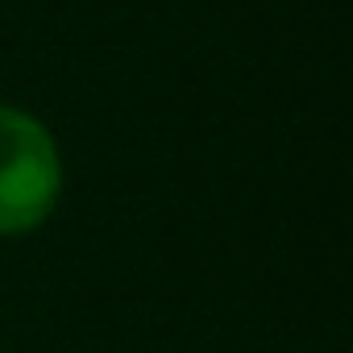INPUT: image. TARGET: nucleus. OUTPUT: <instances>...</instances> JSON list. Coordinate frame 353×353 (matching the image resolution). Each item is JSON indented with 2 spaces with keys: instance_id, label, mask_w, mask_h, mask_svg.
Segmentation results:
<instances>
[{
  "instance_id": "nucleus-1",
  "label": "nucleus",
  "mask_w": 353,
  "mask_h": 353,
  "mask_svg": "<svg viewBox=\"0 0 353 353\" xmlns=\"http://www.w3.org/2000/svg\"><path fill=\"white\" fill-rule=\"evenodd\" d=\"M63 200V150L46 121L0 104V237L42 229Z\"/></svg>"
}]
</instances>
